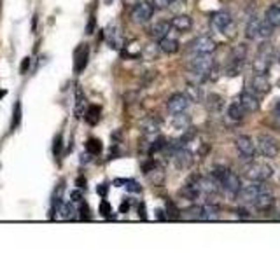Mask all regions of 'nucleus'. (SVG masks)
Returning <instances> with one entry per match:
<instances>
[{
	"mask_svg": "<svg viewBox=\"0 0 280 262\" xmlns=\"http://www.w3.org/2000/svg\"><path fill=\"white\" fill-rule=\"evenodd\" d=\"M98 192H100L102 196H105V194H107V187H105V185H100V187H98Z\"/></svg>",
	"mask_w": 280,
	"mask_h": 262,
	"instance_id": "obj_38",
	"label": "nucleus"
},
{
	"mask_svg": "<svg viewBox=\"0 0 280 262\" xmlns=\"http://www.w3.org/2000/svg\"><path fill=\"white\" fill-rule=\"evenodd\" d=\"M86 150L91 156H98V154L102 152V142H100L98 138H90L86 142Z\"/></svg>",
	"mask_w": 280,
	"mask_h": 262,
	"instance_id": "obj_27",
	"label": "nucleus"
},
{
	"mask_svg": "<svg viewBox=\"0 0 280 262\" xmlns=\"http://www.w3.org/2000/svg\"><path fill=\"white\" fill-rule=\"evenodd\" d=\"M238 101L243 105V109L247 110V114L258 112V110H259V101H258V98L254 96L252 93H249V91H245V93L240 94Z\"/></svg>",
	"mask_w": 280,
	"mask_h": 262,
	"instance_id": "obj_14",
	"label": "nucleus"
},
{
	"mask_svg": "<svg viewBox=\"0 0 280 262\" xmlns=\"http://www.w3.org/2000/svg\"><path fill=\"white\" fill-rule=\"evenodd\" d=\"M243 176L250 182H266L273 176V168L261 161H249V165L243 168Z\"/></svg>",
	"mask_w": 280,
	"mask_h": 262,
	"instance_id": "obj_2",
	"label": "nucleus"
},
{
	"mask_svg": "<svg viewBox=\"0 0 280 262\" xmlns=\"http://www.w3.org/2000/svg\"><path fill=\"white\" fill-rule=\"evenodd\" d=\"M61 145H63V143H61V136L58 135L56 138H54V145H53V152H54V156H60L61 154Z\"/></svg>",
	"mask_w": 280,
	"mask_h": 262,
	"instance_id": "obj_33",
	"label": "nucleus"
},
{
	"mask_svg": "<svg viewBox=\"0 0 280 262\" xmlns=\"http://www.w3.org/2000/svg\"><path fill=\"white\" fill-rule=\"evenodd\" d=\"M210 23H212V26L217 28V30H226L228 26L231 25L230 12H226V11L216 12V14H212V18H210Z\"/></svg>",
	"mask_w": 280,
	"mask_h": 262,
	"instance_id": "obj_16",
	"label": "nucleus"
},
{
	"mask_svg": "<svg viewBox=\"0 0 280 262\" xmlns=\"http://www.w3.org/2000/svg\"><path fill=\"white\" fill-rule=\"evenodd\" d=\"M179 2H184V0H179Z\"/></svg>",
	"mask_w": 280,
	"mask_h": 262,
	"instance_id": "obj_40",
	"label": "nucleus"
},
{
	"mask_svg": "<svg viewBox=\"0 0 280 262\" xmlns=\"http://www.w3.org/2000/svg\"><path fill=\"white\" fill-rule=\"evenodd\" d=\"M259 30H261V19L259 18H252L245 26V37L249 41H256L259 37Z\"/></svg>",
	"mask_w": 280,
	"mask_h": 262,
	"instance_id": "obj_19",
	"label": "nucleus"
},
{
	"mask_svg": "<svg viewBox=\"0 0 280 262\" xmlns=\"http://www.w3.org/2000/svg\"><path fill=\"white\" fill-rule=\"evenodd\" d=\"M189 49L194 54H212L217 49V42L208 35H200L189 44Z\"/></svg>",
	"mask_w": 280,
	"mask_h": 262,
	"instance_id": "obj_5",
	"label": "nucleus"
},
{
	"mask_svg": "<svg viewBox=\"0 0 280 262\" xmlns=\"http://www.w3.org/2000/svg\"><path fill=\"white\" fill-rule=\"evenodd\" d=\"M270 58H265L259 54L258 60L254 61V74H261V75H266V72H268L270 68Z\"/></svg>",
	"mask_w": 280,
	"mask_h": 262,
	"instance_id": "obj_25",
	"label": "nucleus"
},
{
	"mask_svg": "<svg viewBox=\"0 0 280 262\" xmlns=\"http://www.w3.org/2000/svg\"><path fill=\"white\" fill-rule=\"evenodd\" d=\"M70 201L74 203V205H81V203H83V196H81V192L79 191H74L72 194H70Z\"/></svg>",
	"mask_w": 280,
	"mask_h": 262,
	"instance_id": "obj_35",
	"label": "nucleus"
},
{
	"mask_svg": "<svg viewBox=\"0 0 280 262\" xmlns=\"http://www.w3.org/2000/svg\"><path fill=\"white\" fill-rule=\"evenodd\" d=\"M152 14H154V5L149 4L147 0H140L132 9V18L137 23H147L152 18Z\"/></svg>",
	"mask_w": 280,
	"mask_h": 262,
	"instance_id": "obj_8",
	"label": "nucleus"
},
{
	"mask_svg": "<svg viewBox=\"0 0 280 262\" xmlns=\"http://www.w3.org/2000/svg\"><path fill=\"white\" fill-rule=\"evenodd\" d=\"M247 110L243 109V105L240 101H233V103L228 107V116L231 117L233 121H242L245 117Z\"/></svg>",
	"mask_w": 280,
	"mask_h": 262,
	"instance_id": "obj_22",
	"label": "nucleus"
},
{
	"mask_svg": "<svg viewBox=\"0 0 280 262\" xmlns=\"http://www.w3.org/2000/svg\"><path fill=\"white\" fill-rule=\"evenodd\" d=\"M273 28H275V26H272L270 25L268 21H261V30H259V37L261 39H270L272 37V34H273Z\"/></svg>",
	"mask_w": 280,
	"mask_h": 262,
	"instance_id": "obj_28",
	"label": "nucleus"
},
{
	"mask_svg": "<svg viewBox=\"0 0 280 262\" xmlns=\"http://www.w3.org/2000/svg\"><path fill=\"white\" fill-rule=\"evenodd\" d=\"M186 94L189 96L191 101H193V100H194V101L200 100V96H201V93H198V89H196L194 86H187V93H186Z\"/></svg>",
	"mask_w": 280,
	"mask_h": 262,
	"instance_id": "obj_32",
	"label": "nucleus"
},
{
	"mask_svg": "<svg viewBox=\"0 0 280 262\" xmlns=\"http://www.w3.org/2000/svg\"><path fill=\"white\" fill-rule=\"evenodd\" d=\"M179 41L175 37H170V35H167L165 39H161L159 41V49H161L163 52H167V54H175V52L179 51Z\"/></svg>",
	"mask_w": 280,
	"mask_h": 262,
	"instance_id": "obj_18",
	"label": "nucleus"
},
{
	"mask_svg": "<svg viewBox=\"0 0 280 262\" xmlns=\"http://www.w3.org/2000/svg\"><path fill=\"white\" fill-rule=\"evenodd\" d=\"M189 68L198 75H207L212 72L214 68V58L212 54H196V56L191 60Z\"/></svg>",
	"mask_w": 280,
	"mask_h": 262,
	"instance_id": "obj_6",
	"label": "nucleus"
},
{
	"mask_svg": "<svg viewBox=\"0 0 280 262\" xmlns=\"http://www.w3.org/2000/svg\"><path fill=\"white\" fill-rule=\"evenodd\" d=\"M191 100L187 94H182V93H174L172 96H168L167 100V109L168 112L172 114V116H175V114H184L186 110H187V107H189Z\"/></svg>",
	"mask_w": 280,
	"mask_h": 262,
	"instance_id": "obj_7",
	"label": "nucleus"
},
{
	"mask_svg": "<svg viewBox=\"0 0 280 262\" xmlns=\"http://www.w3.org/2000/svg\"><path fill=\"white\" fill-rule=\"evenodd\" d=\"M265 18L270 25L275 26V28H279L280 26V5H270L265 12Z\"/></svg>",
	"mask_w": 280,
	"mask_h": 262,
	"instance_id": "obj_23",
	"label": "nucleus"
},
{
	"mask_svg": "<svg viewBox=\"0 0 280 262\" xmlns=\"http://www.w3.org/2000/svg\"><path fill=\"white\" fill-rule=\"evenodd\" d=\"M219 215V206L212 203H205L201 205V220H216Z\"/></svg>",
	"mask_w": 280,
	"mask_h": 262,
	"instance_id": "obj_21",
	"label": "nucleus"
},
{
	"mask_svg": "<svg viewBox=\"0 0 280 262\" xmlns=\"http://www.w3.org/2000/svg\"><path fill=\"white\" fill-rule=\"evenodd\" d=\"M152 4H154V7H158V9H167L168 5L172 4V0H152Z\"/></svg>",
	"mask_w": 280,
	"mask_h": 262,
	"instance_id": "obj_34",
	"label": "nucleus"
},
{
	"mask_svg": "<svg viewBox=\"0 0 280 262\" xmlns=\"http://www.w3.org/2000/svg\"><path fill=\"white\" fill-rule=\"evenodd\" d=\"M265 191H266V187L263 185V182H252L250 185H247V187L240 189L238 198H240V201H243V203H252L254 199Z\"/></svg>",
	"mask_w": 280,
	"mask_h": 262,
	"instance_id": "obj_9",
	"label": "nucleus"
},
{
	"mask_svg": "<svg viewBox=\"0 0 280 262\" xmlns=\"http://www.w3.org/2000/svg\"><path fill=\"white\" fill-rule=\"evenodd\" d=\"M19 123H21V103H19V101H16L14 112H12V130H14V128H18Z\"/></svg>",
	"mask_w": 280,
	"mask_h": 262,
	"instance_id": "obj_29",
	"label": "nucleus"
},
{
	"mask_svg": "<svg viewBox=\"0 0 280 262\" xmlns=\"http://www.w3.org/2000/svg\"><path fill=\"white\" fill-rule=\"evenodd\" d=\"M275 112H277V117L280 119V101L277 103V109H275Z\"/></svg>",
	"mask_w": 280,
	"mask_h": 262,
	"instance_id": "obj_39",
	"label": "nucleus"
},
{
	"mask_svg": "<svg viewBox=\"0 0 280 262\" xmlns=\"http://www.w3.org/2000/svg\"><path fill=\"white\" fill-rule=\"evenodd\" d=\"M76 98H77V103H76V114H77V117H81V114H83V105H84V94H83V91H81L79 87H77Z\"/></svg>",
	"mask_w": 280,
	"mask_h": 262,
	"instance_id": "obj_30",
	"label": "nucleus"
},
{
	"mask_svg": "<svg viewBox=\"0 0 280 262\" xmlns=\"http://www.w3.org/2000/svg\"><path fill=\"white\" fill-rule=\"evenodd\" d=\"M170 28H172V23H168V21H158V23H154L151 28H149V35H151L154 41H161V39H165L168 35Z\"/></svg>",
	"mask_w": 280,
	"mask_h": 262,
	"instance_id": "obj_13",
	"label": "nucleus"
},
{
	"mask_svg": "<svg viewBox=\"0 0 280 262\" xmlns=\"http://www.w3.org/2000/svg\"><path fill=\"white\" fill-rule=\"evenodd\" d=\"M100 214H102L103 217H110V214H112V208H110V205L105 201V199L100 203Z\"/></svg>",
	"mask_w": 280,
	"mask_h": 262,
	"instance_id": "obj_31",
	"label": "nucleus"
},
{
	"mask_svg": "<svg viewBox=\"0 0 280 262\" xmlns=\"http://www.w3.org/2000/svg\"><path fill=\"white\" fill-rule=\"evenodd\" d=\"M191 26H193V18L189 14H179L172 19V28H175L179 32L191 30Z\"/></svg>",
	"mask_w": 280,
	"mask_h": 262,
	"instance_id": "obj_17",
	"label": "nucleus"
},
{
	"mask_svg": "<svg viewBox=\"0 0 280 262\" xmlns=\"http://www.w3.org/2000/svg\"><path fill=\"white\" fill-rule=\"evenodd\" d=\"M256 147H258V152L265 157H277L280 152V142L275 138L273 135H268V133H261L256 138Z\"/></svg>",
	"mask_w": 280,
	"mask_h": 262,
	"instance_id": "obj_3",
	"label": "nucleus"
},
{
	"mask_svg": "<svg viewBox=\"0 0 280 262\" xmlns=\"http://www.w3.org/2000/svg\"><path fill=\"white\" fill-rule=\"evenodd\" d=\"M100 114H102V110H100L98 105H90V107H88V110H86V116H84V117H86V121L91 124V126H95V124L100 121Z\"/></svg>",
	"mask_w": 280,
	"mask_h": 262,
	"instance_id": "obj_24",
	"label": "nucleus"
},
{
	"mask_svg": "<svg viewBox=\"0 0 280 262\" xmlns=\"http://www.w3.org/2000/svg\"><path fill=\"white\" fill-rule=\"evenodd\" d=\"M252 205L254 208L259 210V212H268V210H272L273 205H275V198H273V194L270 191H265L254 199Z\"/></svg>",
	"mask_w": 280,
	"mask_h": 262,
	"instance_id": "obj_12",
	"label": "nucleus"
},
{
	"mask_svg": "<svg viewBox=\"0 0 280 262\" xmlns=\"http://www.w3.org/2000/svg\"><path fill=\"white\" fill-rule=\"evenodd\" d=\"M252 89L259 94H266L270 89H272V84H270L268 77L266 75H261V74H254L252 77Z\"/></svg>",
	"mask_w": 280,
	"mask_h": 262,
	"instance_id": "obj_15",
	"label": "nucleus"
},
{
	"mask_svg": "<svg viewBox=\"0 0 280 262\" xmlns=\"http://www.w3.org/2000/svg\"><path fill=\"white\" fill-rule=\"evenodd\" d=\"M212 176L217 180V183L226 192H230L233 196H238L240 189H242V183H240V178L236 173H233L228 168H216L212 170Z\"/></svg>",
	"mask_w": 280,
	"mask_h": 262,
	"instance_id": "obj_1",
	"label": "nucleus"
},
{
	"mask_svg": "<svg viewBox=\"0 0 280 262\" xmlns=\"http://www.w3.org/2000/svg\"><path fill=\"white\" fill-rule=\"evenodd\" d=\"M140 128L144 131V135H158L159 121L156 119V117H145V119L140 123Z\"/></svg>",
	"mask_w": 280,
	"mask_h": 262,
	"instance_id": "obj_20",
	"label": "nucleus"
},
{
	"mask_svg": "<svg viewBox=\"0 0 280 262\" xmlns=\"http://www.w3.org/2000/svg\"><path fill=\"white\" fill-rule=\"evenodd\" d=\"M235 147L236 150H238L240 159H243V161H252L254 156H256V149H258L256 142L247 135H240L238 138L235 140Z\"/></svg>",
	"mask_w": 280,
	"mask_h": 262,
	"instance_id": "obj_4",
	"label": "nucleus"
},
{
	"mask_svg": "<svg viewBox=\"0 0 280 262\" xmlns=\"http://www.w3.org/2000/svg\"><path fill=\"white\" fill-rule=\"evenodd\" d=\"M107 42L112 49H119L123 45V39H121V34L118 30H107Z\"/></svg>",
	"mask_w": 280,
	"mask_h": 262,
	"instance_id": "obj_26",
	"label": "nucleus"
},
{
	"mask_svg": "<svg viewBox=\"0 0 280 262\" xmlns=\"http://www.w3.org/2000/svg\"><path fill=\"white\" fill-rule=\"evenodd\" d=\"M174 163L175 166L181 170L189 168V166L193 165V154L186 149V147L182 145L177 147V149H174Z\"/></svg>",
	"mask_w": 280,
	"mask_h": 262,
	"instance_id": "obj_11",
	"label": "nucleus"
},
{
	"mask_svg": "<svg viewBox=\"0 0 280 262\" xmlns=\"http://www.w3.org/2000/svg\"><path fill=\"white\" fill-rule=\"evenodd\" d=\"M88 60H90V47L86 44H81L74 52V70H76V74H81L86 68Z\"/></svg>",
	"mask_w": 280,
	"mask_h": 262,
	"instance_id": "obj_10",
	"label": "nucleus"
},
{
	"mask_svg": "<svg viewBox=\"0 0 280 262\" xmlns=\"http://www.w3.org/2000/svg\"><path fill=\"white\" fill-rule=\"evenodd\" d=\"M93 30H95V18H91L90 23H88L86 26V34H93Z\"/></svg>",
	"mask_w": 280,
	"mask_h": 262,
	"instance_id": "obj_37",
	"label": "nucleus"
},
{
	"mask_svg": "<svg viewBox=\"0 0 280 262\" xmlns=\"http://www.w3.org/2000/svg\"><path fill=\"white\" fill-rule=\"evenodd\" d=\"M30 63H32V61H30V58H25V60H23L21 61V67H19V72H21V74H27V70H28V68H30Z\"/></svg>",
	"mask_w": 280,
	"mask_h": 262,
	"instance_id": "obj_36",
	"label": "nucleus"
}]
</instances>
